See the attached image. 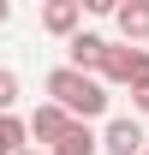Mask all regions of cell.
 Returning <instances> with one entry per match:
<instances>
[{
  "instance_id": "obj_7",
  "label": "cell",
  "mask_w": 149,
  "mask_h": 155,
  "mask_svg": "<svg viewBox=\"0 0 149 155\" xmlns=\"http://www.w3.org/2000/svg\"><path fill=\"white\" fill-rule=\"evenodd\" d=\"M113 24H119V36H125L131 48H143V42H149V0H119Z\"/></svg>"
},
{
  "instance_id": "obj_4",
  "label": "cell",
  "mask_w": 149,
  "mask_h": 155,
  "mask_svg": "<svg viewBox=\"0 0 149 155\" xmlns=\"http://www.w3.org/2000/svg\"><path fill=\"white\" fill-rule=\"evenodd\" d=\"M108 48H113V42L108 36H95V30H78V36L72 42H66V66H72V72H101V60H108Z\"/></svg>"
},
{
  "instance_id": "obj_2",
  "label": "cell",
  "mask_w": 149,
  "mask_h": 155,
  "mask_svg": "<svg viewBox=\"0 0 149 155\" xmlns=\"http://www.w3.org/2000/svg\"><path fill=\"white\" fill-rule=\"evenodd\" d=\"M95 78H101V84H119V90H143V84H149V48H131V42H113Z\"/></svg>"
},
{
  "instance_id": "obj_12",
  "label": "cell",
  "mask_w": 149,
  "mask_h": 155,
  "mask_svg": "<svg viewBox=\"0 0 149 155\" xmlns=\"http://www.w3.org/2000/svg\"><path fill=\"white\" fill-rule=\"evenodd\" d=\"M24 155H42V149H36V143H30V149H24Z\"/></svg>"
},
{
  "instance_id": "obj_8",
  "label": "cell",
  "mask_w": 149,
  "mask_h": 155,
  "mask_svg": "<svg viewBox=\"0 0 149 155\" xmlns=\"http://www.w3.org/2000/svg\"><path fill=\"white\" fill-rule=\"evenodd\" d=\"M95 149H101V137H95L90 125H72V137H66L60 149H48V155H95Z\"/></svg>"
},
{
  "instance_id": "obj_6",
  "label": "cell",
  "mask_w": 149,
  "mask_h": 155,
  "mask_svg": "<svg viewBox=\"0 0 149 155\" xmlns=\"http://www.w3.org/2000/svg\"><path fill=\"white\" fill-rule=\"evenodd\" d=\"M101 149H108V155H143V149H149V137H143V125H137V119H108Z\"/></svg>"
},
{
  "instance_id": "obj_10",
  "label": "cell",
  "mask_w": 149,
  "mask_h": 155,
  "mask_svg": "<svg viewBox=\"0 0 149 155\" xmlns=\"http://www.w3.org/2000/svg\"><path fill=\"white\" fill-rule=\"evenodd\" d=\"M131 107H137V114H149V84H143V90H131Z\"/></svg>"
},
{
  "instance_id": "obj_1",
  "label": "cell",
  "mask_w": 149,
  "mask_h": 155,
  "mask_svg": "<svg viewBox=\"0 0 149 155\" xmlns=\"http://www.w3.org/2000/svg\"><path fill=\"white\" fill-rule=\"evenodd\" d=\"M42 90H48V101H60V107H66L78 125H90V119H101V114H108V84H101V78H90V72L54 66Z\"/></svg>"
},
{
  "instance_id": "obj_13",
  "label": "cell",
  "mask_w": 149,
  "mask_h": 155,
  "mask_svg": "<svg viewBox=\"0 0 149 155\" xmlns=\"http://www.w3.org/2000/svg\"><path fill=\"white\" fill-rule=\"evenodd\" d=\"M143 155H149V149H143Z\"/></svg>"
},
{
  "instance_id": "obj_3",
  "label": "cell",
  "mask_w": 149,
  "mask_h": 155,
  "mask_svg": "<svg viewBox=\"0 0 149 155\" xmlns=\"http://www.w3.org/2000/svg\"><path fill=\"white\" fill-rule=\"evenodd\" d=\"M72 125H78V119L66 114L60 101H42L36 114H30V137H36V143H48V149H60V143L72 137Z\"/></svg>"
},
{
  "instance_id": "obj_11",
  "label": "cell",
  "mask_w": 149,
  "mask_h": 155,
  "mask_svg": "<svg viewBox=\"0 0 149 155\" xmlns=\"http://www.w3.org/2000/svg\"><path fill=\"white\" fill-rule=\"evenodd\" d=\"M0 24H6V0H0Z\"/></svg>"
},
{
  "instance_id": "obj_5",
  "label": "cell",
  "mask_w": 149,
  "mask_h": 155,
  "mask_svg": "<svg viewBox=\"0 0 149 155\" xmlns=\"http://www.w3.org/2000/svg\"><path fill=\"white\" fill-rule=\"evenodd\" d=\"M84 12H90L84 0H48V6H42V30L72 42V36H78V24H84Z\"/></svg>"
},
{
  "instance_id": "obj_9",
  "label": "cell",
  "mask_w": 149,
  "mask_h": 155,
  "mask_svg": "<svg viewBox=\"0 0 149 155\" xmlns=\"http://www.w3.org/2000/svg\"><path fill=\"white\" fill-rule=\"evenodd\" d=\"M12 101H18V72L0 66V114H12Z\"/></svg>"
}]
</instances>
